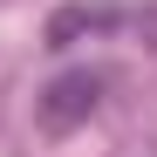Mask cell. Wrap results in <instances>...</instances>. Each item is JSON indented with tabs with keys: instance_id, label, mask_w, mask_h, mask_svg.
Masks as SVG:
<instances>
[{
	"instance_id": "1",
	"label": "cell",
	"mask_w": 157,
	"mask_h": 157,
	"mask_svg": "<svg viewBox=\"0 0 157 157\" xmlns=\"http://www.w3.org/2000/svg\"><path fill=\"white\" fill-rule=\"evenodd\" d=\"M102 89H109V75H102V68H62L55 82H48V89L34 96V123L62 137V130L89 123V116L102 109Z\"/></svg>"
},
{
	"instance_id": "2",
	"label": "cell",
	"mask_w": 157,
	"mask_h": 157,
	"mask_svg": "<svg viewBox=\"0 0 157 157\" xmlns=\"http://www.w3.org/2000/svg\"><path fill=\"white\" fill-rule=\"evenodd\" d=\"M116 21H123L116 7H89V0H68V7H55V14H48V28H41V48H55V55H62V48L89 41V34H109Z\"/></svg>"
}]
</instances>
